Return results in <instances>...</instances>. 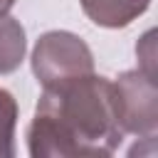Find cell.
<instances>
[{"instance_id": "cell-1", "label": "cell", "mask_w": 158, "mask_h": 158, "mask_svg": "<svg viewBox=\"0 0 158 158\" xmlns=\"http://www.w3.org/2000/svg\"><path fill=\"white\" fill-rule=\"evenodd\" d=\"M123 138L114 84L94 72L42 86L27 148L35 158L111 156Z\"/></svg>"}, {"instance_id": "cell-2", "label": "cell", "mask_w": 158, "mask_h": 158, "mask_svg": "<svg viewBox=\"0 0 158 158\" xmlns=\"http://www.w3.org/2000/svg\"><path fill=\"white\" fill-rule=\"evenodd\" d=\"M32 72L42 86L94 72V54L81 37L64 30L44 32L32 49Z\"/></svg>"}, {"instance_id": "cell-3", "label": "cell", "mask_w": 158, "mask_h": 158, "mask_svg": "<svg viewBox=\"0 0 158 158\" xmlns=\"http://www.w3.org/2000/svg\"><path fill=\"white\" fill-rule=\"evenodd\" d=\"M114 101L118 114V126L123 133L153 138L158 128V89L156 77L143 69H131L116 77Z\"/></svg>"}, {"instance_id": "cell-4", "label": "cell", "mask_w": 158, "mask_h": 158, "mask_svg": "<svg viewBox=\"0 0 158 158\" xmlns=\"http://www.w3.org/2000/svg\"><path fill=\"white\" fill-rule=\"evenodd\" d=\"M151 0H79L84 15L99 27H126L146 12Z\"/></svg>"}, {"instance_id": "cell-5", "label": "cell", "mask_w": 158, "mask_h": 158, "mask_svg": "<svg viewBox=\"0 0 158 158\" xmlns=\"http://www.w3.org/2000/svg\"><path fill=\"white\" fill-rule=\"evenodd\" d=\"M27 40H25V27L20 20L2 15L0 17V74H12L25 57Z\"/></svg>"}, {"instance_id": "cell-6", "label": "cell", "mask_w": 158, "mask_h": 158, "mask_svg": "<svg viewBox=\"0 0 158 158\" xmlns=\"http://www.w3.org/2000/svg\"><path fill=\"white\" fill-rule=\"evenodd\" d=\"M15 126H17V101L7 89H0V158L15 156Z\"/></svg>"}, {"instance_id": "cell-7", "label": "cell", "mask_w": 158, "mask_h": 158, "mask_svg": "<svg viewBox=\"0 0 158 158\" xmlns=\"http://www.w3.org/2000/svg\"><path fill=\"white\" fill-rule=\"evenodd\" d=\"M12 5H15V0H0V17L7 15V12L12 10Z\"/></svg>"}]
</instances>
